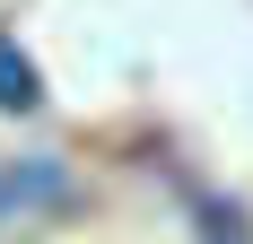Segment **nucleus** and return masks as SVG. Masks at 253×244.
I'll return each mask as SVG.
<instances>
[{
  "label": "nucleus",
  "mask_w": 253,
  "mask_h": 244,
  "mask_svg": "<svg viewBox=\"0 0 253 244\" xmlns=\"http://www.w3.org/2000/svg\"><path fill=\"white\" fill-rule=\"evenodd\" d=\"M35 105H44V79H35L26 44H9V35H0V114H35Z\"/></svg>",
  "instance_id": "1"
},
{
  "label": "nucleus",
  "mask_w": 253,
  "mask_h": 244,
  "mask_svg": "<svg viewBox=\"0 0 253 244\" xmlns=\"http://www.w3.org/2000/svg\"><path fill=\"white\" fill-rule=\"evenodd\" d=\"M26 183H52V166H18V174H0V218L26 201Z\"/></svg>",
  "instance_id": "2"
}]
</instances>
